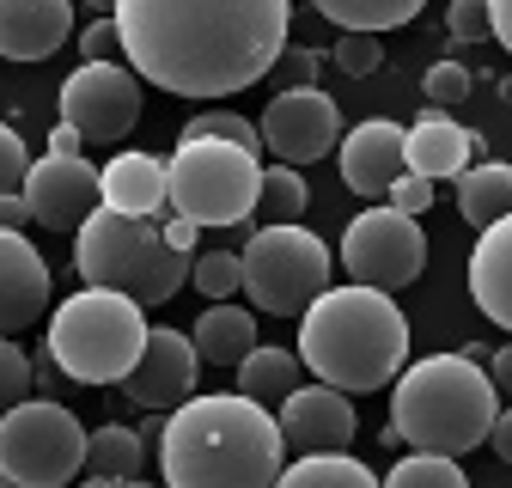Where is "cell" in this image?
I'll list each match as a JSON object with an SVG mask.
<instances>
[{
	"instance_id": "cell-1",
	"label": "cell",
	"mask_w": 512,
	"mask_h": 488,
	"mask_svg": "<svg viewBox=\"0 0 512 488\" xmlns=\"http://www.w3.org/2000/svg\"><path fill=\"white\" fill-rule=\"evenodd\" d=\"M122 61L171 98H232L275 74L293 0H116Z\"/></svg>"
},
{
	"instance_id": "cell-2",
	"label": "cell",
	"mask_w": 512,
	"mask_h": 488,
	"mask_svg": "<svg viewBox=\"0 0 512 488\" xmlns=\"http://www.w3.org/2000/svg\"><path fill=\"white\" fill-rule=\"evenodd\" d=\"M281 464V415L244 391H196L165 409L159 476L171 488H269L281 482Z\"/></svg>"
},
{
	"instance_id": "cell-3",
	"label": "cell",
	"mask_w": 512,
	"mask_h": 488,
	"mask_svg": "<svg viewBox=\"0 0 512 488\" xmlns=\"http://www.w3.org/2000/svg\"><path fill=\"white\" fill-rule=\"evenodd\" d=\"M299 360L348 397L384 391L409 366V318L384 287H324L299 312Z\"/></svg>"
},
{
	"instance_id": "cell-4",
	"label": "cell",
	"mask_w": 512,
	"mask_h": 488,
	"mask_svg": "<svg viewBox=\"0 0 512 488\" xmlns=\"http://www.w3.org/2000/svg\"><path fill=\"white\" fill-rule=\"evenodd\" d=\"M494 415H500V391L482 373L476 354H427V360H409L391 379L397 446L464 458V452L488 446Z\"/></svg>"
},
{
	"instance_id": "cell-5",
	"label": "cell",
	"mask_w": 512,
	"mask_h": 488,
	"mask_svg": "<svg viewBox=\"0 0 512 488\" xmlns=\"http://www.w3.org/2000/svg\"><path fill=\"white\" fill-rule=\"evenodd\" d=\"M74 269L92 287H116L135 293L141 305H165L177 299V287L189 281L196 257L171 251L165 220L159 214H122V208H92L86 226L74 232Z\"/></svg>"
},
{
	"instance_id": "cell-6",
	"label": "cell",
	"mask_w": 512,
	"mask_h": 488,
	"mask_svg": "<svg viewBox=\"0 0 512 488\" xmlns=\"http://www.w3.org/2000/svg\"><path fill=\"white\" fill-rule=\"evenodd\" d=\"M147 305L116 287H80L49 312V354L80 385H122L147 348Z\"/></svg>"
},
{
	"instance_id": "cell-7",
	"label": "cell",
	"mask_w": 512,
	"mask_h": 488,
	"mask_svg": "<svg viewBox=\"0 0 512 488\" xmlns=\"http://www.w3.org/2000/svg\"><path fill=\"white\" fill-rule=\"evenodd\" d=\"M263 196V159L232 141H177L165 159V208L196 226H244Z\"/></svg>"
},
{
	"instance_id": "cell-8",
	"label": "cell",
	"mask_w": 512,
	"mask_h": 488,
	"mask_svg": "<svg viewBox=\"0 0 512 488\" xmlns=\"http://www.w3.org/2000/svg\"><path fill=\"white\" fill-rule=\"evenodd\" d=\"M244 293L256 312H269V318H299L305 305L330 287L336 275V257H330V244L305 232L299 220H269V226H256L244 238Z\"/></svg>"
},
{
	"instance_id": "cell-9",
	"label": "cell",
	"mask_w": 512,
	"mask_h": 488,
	"mask_svg": "<svg viewBox=\"0 0 512 488\" xmlns=\"http://www.w3.org/2000/svg\"><path fill=\"white\" fill-rule=\"evenodd\" d=\"M86 470V427L74 409L25 397L0 415V476L25 488H61Z\"/></svg>"
},
{
	"instance_id": "cell-10",
	"label": "cell",
	"mask_w": 512,
	"mask_h": 488,
	"mask_svg": "<svg viewBox=\"0 0 512 488\" xmlns=\"http://www.w3.org/2000/svg\"><path fill=\"white\" fill-rule=\"evenodd\" d=\"M342 269L354 281H366V287H384V293L421 281V269H427V232H421V220L397 214L391 202H372L342 232Z\"/></svg>"
},
{
	"instance_id": "cell-11",
	"label": "cell",
	"mask_w": 512,
	"mask_h": 488,
	"mask_svg": "<svg viewBox=\"0 0 512 488\" xmlns=\"http://www.w3.org/2000/svg\"><path fill=\"white\" fill-rule=\"evenodd\" d=\"M61 122H74L86 141H122L141 122V74L122 61H80L61 80Z\"/></svg>"
},
{
	"instance_id": "cell-12",
	"label": "cell",
	"mask_w": 512,
	"mask_h": 488,
	"mask_svg": "<svg viewBox=\"0 0 512 488\" xmlns=\"http://www.w3.org/2000/svg\"><path fill=\"white\" fill-rule=\"evenodd\" d=\"M256 129H263V153H275L281 165H317L342 141V110L324 86H281Z\"/></svg>"
},
{
	"instance_id": "cell-13",
	"label": "cell",
	"mask_w": 512,
	"mask_h": 488,
	"mask_svg": "<svg viewBox=\"0 0 512 488\" xmlns=\"http://www.w3.org/2000/svg\"><path fill=\"white\" fill-rule=\"evenodd\" d=\"M196 379H202L196 336H183V330H171V324H153L141 360L128 366V379H122V397L135 403V409H147V415H165V409H177L183 397H196Z\"/></svg>"
},
{
	"instance_id": "cell-14",
	"label": "cell",
	"mask_w": 512,
	"mask_h": 488,
	"mask_svg": "<svg viewBox=\"0 0 512 488\" xmlns=\"http://www.w3.org/2000/svg\"><path fill=\"white\" fill-rule=\"evenodd\" d=\"M19 196H25L31 220L49 226V232H80L86 214L104 202L98 171L86 165V153H80V159H61V153L31 159V171H25V183H19Z\"/></svg>"
},
{
	"instance_id": "cell-15",
	"label": "cell",
	"mask_w": 512,
	"mask_h": 488,
	"mask_svg": "<svg viewBox=\"0 0 512 488\" xmlns=\"http://www.w3.org/2000/svg\"><path fill=\"white\" fill-rule=\"evenodd\" d=\"M342 153V183L354 196H372L384 202V190L409 171V129L391 116H372V122H354V129L336 141Z\"/></svg>"
},
{
	"instance_id": "cell-16",
	"label": "cell",
	"mask_w": 512,
	"mask_h": 488,
	"mask_svg": "<svg viewBox=\"0 0 512 488\" xmlns=\"http://www.w3.org/2000/svg\"><path fill=\"white\" fill-rule=\"evenodd\" d=\"M354 427H360L354 397L324 385V379L293 385L281 397V434H287L293 452H342V446H354Z\"/></svg>"
},
{
	"instance_id": "cell-17",
	"label": "cell",
	"mask_w": 512,
	"mask_h": 488,
	"mask_svg": "<svg viewBox=\"0 0 512 488\" xmlns=\"http://www.w3.org/2000/svg\"><path fill=\"white\" fill-rule=\"evenodd\" d=\"M49 263L43 251L13 232V226H0V336H19L31 330L43 312H49Z\"/></svg>"
},
{
	"instance_id": "cell-18",
	"label": "cell",
	"mask_w": 512,
	"mask_h": 488,
	"mask_svg": "<svg viewBox=\"0 0 512 488\" xmlns=\"http://www.w3.org/2000/svg\"><path fill=\"white\" fill-rule=\"evenodd\" d=\"M74 31V0H0V61H49Z\"/></svg>"
},
{
	"instance_id": "cell-19",
	"label": "cell",
	"mask_w": 512,
	"mask_h": 488,
	"mask_svg": "<svg viewBox=\"0 0 512 488\" xmlns=\"http://www.w3.org/2000/svg\"><path fill=\"white\" fill-rule=\"evenodd\" d=\"M470 299L488 324H500L512 336V214L476 232L470 251Z\"/></svg>"
},
{
	"instance_id": "cell-20",
	"label": "cell",
	"mask_w": 512,
	"mask_h": 488,
	"mask_svg": "<svg viewBox=\"0 0 512 488\" xmlns=\"http://www.w3.org/2000/svg\"><path fill=\"white\" fill-rule=\"evenodd\" d=\"M476 153H482V135H470L464 122H452L433 104L409 122V171H421L433 183H445V177H458L464 165H476Z\"/></svg>"
},
{
	"instance_id": "cell-21",
	"label": "cell",
	"mask_w": 512,
	"mask_h": 488,
	"mask_svg": "<svg viewBox=\"0 0 512 488\" xmlns=\"http://www.w3.org/2000/svg\"><path fill=\"white\" fill-rule=\"evenodd\" d=\"M98 190H104V208L165 214V159H153V153H116L98 171Z\"/></svg>"
},
{
	"instance_id": "cell-22",
	"label": "cell",
	"mask_w": 512,
	"mask_h": 488,
	"mask_svg": "<svg viewBox=\"0 0 512 488\" xmlns=\"http://www.w3.org/2000/svg\"><path fill=\"white\" fill-rule=\"evenodd\" d=\"M196 354H202V366H238L250 348H256V318L244 312V305H232V299H214L208 312L196 318Z\"/></svg>"
},
{
	"instance_id": "cell-23",
	"label": "cell",
	"mask_w": 512,
	"mask_h": 488,
	"mask_svg": "<svg viewBox=\"0 0 512 488\" xmlns=\"http://www.w3.org/2000/svg\"><path fill=\"white\" fill-rule=\"evenodd\" d=\"M458 214H464V226H494V220H506L512 214V165H500V159H482V165H464L458 177Z\"/></svg>"
},
{
	"instance_id": "cell-24",
	"label": "cell",
	"mask_w": 512,
	"mask_h": 488,
	"mask_svg": "<svg viewBox=\"0 0 512 488\" xmlns=\"http://www.w3.org/2000/svg\"><path fill=\"white\" fill-rule=\"evenodd\" d=\"M141 470H147V446L135 427L104 421L98 434H86V476L92 482H135Z\"/></svg>"
},
{
	"instance_id": "cell-25",
	"label": "cell",
	"mask_w": 512,
	"mask_h": 488,
	"mask_svg": "<svg viewBox=\"0 0 512 488\" xmlns=\"http://www.w3.org/2000/svg\"><path fill=\"white\" fill-rule=\"evenodd\" d=\"M299 366H305L299 354H287V348H263V342H256V348L232 366V373H238V391H244V397L281 409V397L299 385Z\"/></svg>"
},
{
	"instance_id": "cell-26",
	"label": "cell",
	"mask_w": 512,
	"mask_h": 488,
	"mask_svg": "<svg viewBox=\"0 0 512 488\" xmlns=\"http://www.w3.org/2000/svg\"><path fill=\"white\" fill-rule=\"evenodd\" d=\"M317 13H324L330 25H342V31H397V25H409L427 0H311Z\"/></svg>"
},
{
	"instance_id": "cell-27",
	"label": "cell",
	"mask_w": 512,
	"mask_h": 488,
	"mask_svg": "<svg viewBox=\"0 0 512 488\" xmlns=\"http://www.w3.org/2000/svg\"><path fill=\"white\" fill-rule=\"evenodd\" d=\"M281 482H287V488H311V482L372 488V470H366L360 458H348V446H342V452H305L299 464H281Z\"/></svg>"
},
{
	"instance_id": "cell-28",
	"label": "cell",
	"mask_w": 512,
	"mask_h": 488,
	"mask_svg": "<svg viewBox=\"0 0 512 488\" xmlns=\"http://www.w3.org/2000/svg\"><path fill=\"white\" fill-rule=\"evenodd\" d=\"M183 141H232V147L263 159V129H256L250 116H238V110H202V116H189L183 122Z\"/></svg>"
},
{
	"instance_id": "cell-29",
	"label": "cell",
	"mask_w": 512,
	"mask_h": 488,
	"mask_svg": "<svg viewBox=\"0 0 512 488\" xmlns=\"http://www.w3.org/2000/svg\"><path fill=\"white\" fill-rule=\"evenodd\" d=\"M256 208H263L269 220H299L311 208V190H305V177L299 165H263V196H256Z\"/></svg>"
},
{
	"instance_id": "cell-30",
	"label": "cell",
	"mask_w": 512,
	"mask_h": 488,
	"mask_svg": "<svg viewBox=\"0 0 512 488\" xmlns=\"http://www.w3.org/2000/svg\"><path fill=\"white\" fill-rule=\"evenodd\" d=\"M391 488H464V464L445 452H415L391 464Z\"/></svg>"
},
{
	"instance_id": "cell-31",
	"label": "cell",
	"mask_w": 512,
	"mask_h": 488,
	"mask_svg": "<svg viewBox=\"0 0 512 488\" xmlns=\"http://www.w3.org/2000/svg\"><path fill=\"white\" fill-rule=\"evenodd\" d=\"M189 281H196V293H208V299H232V293H244V263H238V251H202L196 269H189Z\"/></svg>"
},
{
	"instance_id": "cell-32",
	"label": "cell",
	"mask_w": 512,
	"mask_h": 488,
	"mask_svg": "<svg viewBox=\"0 0 512 488\" xmlns=\"http://www.w3.org/2000/svg\"><path fill=\"white\" fill-rule=\"evenodd\" d=\"M31 385H37V360H31L19 342L0 336V415H7L13 403H25V397H31Z\"/></svg>"
},
{
	"instance_id": "cell-33",
	"label": "cell",
	"mask_w": 512,
	"mask_h": 488,
	"mask_svg": "<svg viewBox=\"0 0 512 488\" xmlns=\"http://www.w3.org/2000/svg\"><path fill=\"white\" fill-rule=\"evenodd\" d=\"M421 92H427L433 110H458L470 98V68H464V61H433L427 80H421Z\"/></svg>"
},
{
	"instance_id": "cell-34",
	"label": "cell",
	"mask_w": 512,
	"mask_h": 488,
	"mask_svg": "<svg viewBox=\"0 0 512 488\" xmlns=\"http://www.w3.org/2000/svg\"><path fill=\"white\" fill-rule=\"evenodd\" d=\"M330 55H336V68H342V74H354V80H366L378 61H384V49H378V37H372V31H342Z\"/></svg>"
},
{
	"instance_id": "cell-35",
	"label": "cell",
	"mask_w": 512,
	"mask_h": 488,
	"mask_svg": "<svg viewBox=\"0 0 512 488\" xmlns=\"http://www.w3.org/2000/svg\"><path fill=\"white\" fill-rule=\"evenodd\" d=\"M25 171H31V147L19 141V129H13V122H0V196H7V190H19V183H25Z\"/></svg>"
},
{
	"instance_id": "cell-36",
	"label": "cell",
	"mask_w": 512,
	"mask_h": 488,
	"mask_svg": "<svg viewBox=\"0 0 512 488\" xmlns=\"http://www.w3.org/2000/svg\"><path fill=\"white\" fill-rule=\"evenodd\" d=\"M384 202H391L397 214H415V220H421V214L433 208V177H421V171H403V177L391 183V190H384Z\"/></svg>"
},
{
	"instance_id": "cell-37",
	"label": "cell",
	"mask_w": 512,
	"mask_h": 488,
	"mask_svg": "<svg viewBox=\"0 0 512 488\" xmlns=\"http://www.w3.org/2000/svg\"><path fill=\"white\" fill-rule=\"evenodd\" d=\"M445 25H452L458 43H482V37H494V25H488V0H452Z\"/></svg>"
},
{
	"instance_id": "cell-38",
	"label": "cell",
	"mask_w": 512,
	"mask_h": 488,
	"mask_svg": "<svg viewBox=\"0 0 512 488\" xmlns=\"http://www.w3.org/2000/svg\"><path fill=\"white\" fill-rule=\"evenodd\" d=\"M275 80H281V86H317V49L287 43L281 61H275Z\"/></svg>"
},
{
	"instance_id": "cell-39",
	"label": "cell",
	"mask_w": 512,
	"mask_h": 488,
	"mask_svg": "<svg viewBox=\"0 0 512 488\" xmlns=\"http://www.w3.org/2000/svg\"><path fill=\"white\" fill-rule=\"evenodd\" d=\"M80 55H86V61H122V31H116V19H92L86 37H80Z\"/></svg>"
},
{
	"instance_id": "cell-40",
	"label": "cell",
	"mask_w": 512,
	"mask_h": 488,
	"mask_svg": "<svg viewBox=\"0 0 512 488\" xmlns=\"http://www.w3.org/2000/svg\"><path fill=\"white\" fill-rule=\"evenodd\" d=\"M159 220H165V238H171V251H183V257H196V244H202V226L189 220V214H171V208H165Z\"/></svg>"
},
{
	"instance_id": "cell-41",
	"label": "cell",
	"mask_w": 512,
	"mask_h": 488,
	"mask_svg": "<svg viewBox=\"0 0 512 488\" xmlns=\"http://www.w3.org/2000/svg\"><path fill=\"white\" fill-rule=\"evenodd\" d=\"M49 153H61V159H80V153H86V135L74 129V122H55V135H49Z\"/></svg>"
},
{
	"instance_id": "cell-42",
	"label": "cell",
	"mask_w": 512,
	"mask_h": 488,
	"mask_svg": "<svg viewBox=\"0 0 512 488\" xmlns=\"http://www.w3.org/2000/svg\"><path fill=\"white\" fill-rule=\"evenodd\" d=\"M488 446H494V458H500V464H512V409H500V415H494Z\"/></svg>"
},
{
	"instance_id": "cell-43",
	"label": "cell",
	"mask_w": 512,
	"mask_h": 488,
	"mask_svg": "<svg viewBox=\"0 0 512 488\" xmlns=\"http://www.w3.org/2000/svg\"><path fill=\"white\" fill-rule=\"evenodd\" d=\"M488 25H494V43L512 55V0H488Z\"/></svg>"
},
{
	"instance_id": "cell-44",
	"label": "cell",
	"mask_w": 512,
	"mask_h": 488,
	"mask_svg": "<svg viewBox=\"0 0 512 488\" xmlns=\"http://www.w3.org/2000/svg\"><path fill=\"white\" fill-rule=\"evenodd\" d=\"M0 226H13V232H25V226H31V208H25V196H19V190L0 196Z\"/></svg>"
},
{
	"instance_id": "cell-45",
	"label": "cell",
	"mask_w": 512,
	"mask_h": 488,
	"mask_svg": "<svg viewBox=\"0 0 512 488\" xmlns=\"http://www.w3.org/2000/svg\"><path fill=\"white\" fill-rule=\"evenodd\" d=\"M488 379H494V391H500V397H512V342L488 360Z\"/></svg>"
},
{
	"instance_id": "cell-46",
	"label": "cell",
	"mask_w": 512,
	"mask_h": 488,
	"mask_svg": "<svg viewBox=\"0 0 512 488\" xmlns=\"http://www.w3.org/2000/svg\"><path fill=\"white\" fill-rule=\"evenodd\" d=\"M80 7H92L98 19H110V13H116V0H80Z\"/></svg>"
},
{
	"instance_id": "cell-47",
	"label": "cell",
	"mask_w": 512,
	"mask_h": 488,
	"mask_svg": "<svg viewBox=\"0 0 512 488\" xmlns=\"http://www.w3.org/2000/svg\"><path fill=\"white\" fill-rule=\"evenodd\" d=\"M0 482H7V476H0Z\"/></svg>"
}]
</instances>
